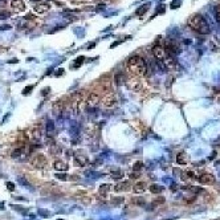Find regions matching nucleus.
<instances>
[{
	"mask_svg": "<svg viewBox=\"0 0 220 220\" xmlns=\"http://www.w3.org/2000/svg\"><path fill=\"white\" fill-rule=\"evenodd\" d=\"M127 69L131 74L145 76L147 73V64L141 56H131L127 60Z\"/></svg>",
	"mask_w": 220,
	"mask_h": 220,
	"instance_id": "f257e3e1",
	"label": "nucleus"
},
{
	"mask_svg": "<svg viewBox=\"0 0 220 220\" xmlns=\"http://www.w3.org/2000/svg\"><path fill=\"white\" fill-rule=\"evenodd\" d=\"M188 25H190L191 29H194L195 32L200 35H207L211 32V28L208 25V23L205 21V19L203 17L202 15L196 13V15H192L190 19H188Z\"/></svg>",
	"mask_w": 220,
	"mask_h": 220,
	"instance_id": "f03ea898",
	"label": "nucleus"
},
{
	"mask_svg": "<svg viewBox=\"0 0 220 220\" xmlns=\"http://www.w3.org/2000/svg\"><path fill=\"white\" fill-rule=\"evenodd\" d=\"M153 54L157 58V61H164L166 57V52H164V46L162 45H154L153 46Z\"/></svg>",
	"mask_w": 220,
	"mask_h": 220,
	"instance_id": "7ed1b4c3",
	"label": "nucleus"
},
{
	"mask_svg": "<svg viewBox=\"0 0 220 220\" xmlns=\"http://www.w3.org/2000/svg\"><path fill=\"white\" fill-rule=\"evenodd\" d=\"M199 182L202 184H214L215 183V176L210 172H202L199 176Z\"/></svg>",
	"mask_w": 220,
	"mask_h": 220,
	"instance_id": "20e7f679",
	"label": "nucleus"
},
{
	"mask_svg": "<svg viewBox=\"0 0 220 220\" xmlns=\"http://www.w3.org/2000/svg\"><path fill=\"white\" fill-rule=\"evenodd\" d=\"M102 103H103V106H105V108H114V106L117 105L115 96H114V94H106V96L103 97Z\"/></svg>",
	"mask_w": 220,
	"mask_h": 220,
	"instance_id": "39448f33",
	"label": "nucleus"
},
{
	"mask_svg": "<svg viewBox=\"0 0 220 220\" xmlns=\"http://www.w3.org/2000/svg\"><path fill=\"white\" fill-rule=\"evenodd\" d=\"M11 7H12V9L15 12H21V11L25 9V4L23 0H12L11 1Z\"/></svg>",
	"mask_w": 220,
	"mask_h": 220,
	"instance_id": "423d86ee",
	"label": "nucleus"
},
{
	"mask_svg": "<svg viewBox=\"0 0 220 220\" xmlns=\"http://www.w3.org/2000/svg\"><path fill=\"white\" fill-rule=\"evenodd\" d=\"M130 187H131V183H130L129 180H126V182H121V183H118L117 186L114 187V190L117 191V192H124V191L130 190Z\"/></svg>",
	"mask_w": 220,
	"mask_h": 220,
	"instance_id": "0eeeda50",
	"label": "nucleus"
},
{
	"mask_svg": "<svg viewBox=\"0 0 220 220\" xmlns=\"http://www.w3.org/2000/svg\"><path fill=\"white\" fill-rule=\"evenodd\" d=\"M146 188H147V186H146L145 182H137V183L133 186V191H134L135 194H142V192H145Z\"/></svg>",
	"mask_w": 220,
	"mask_h": 220,
	"instance_id": "6e6552de",
	"label": "nucleus"
},
{
	"mask_svg": "<svg viewBox=\"0 0 220 220\" xmlns=\"http://www.w3.org/2000/svg\"><path fill=\"white\" fill-rule=\"evenodd\" d=\"M100 102V96L97 93H90L89 97H87V105L90 106H96L97 103Z\"/></svg>",
	"mask_w": 220,
	"mask_h": 220,
	"instance_id": "1a4fd4ad",
	"label": "nucleus"
},
{
	"mask_svg": "<svg viewBox=\"0 0 220 220\" xmlns=\"http://www.w3.org/2000/svg\"><path fill=\"white\" fill-rule=\"evenodd\" d=\"M149 190H150V192L153 194V195H159L160 192H163V186H160V184H157V183H153L150 187H149Z\"/></svg>",
	"mask_w": 220,
	"mask_h": 220,
	"instance_id": "9d476101",
	"label": "nucleus"
},
{
	"mask_svg": "<svg viewBox=\"0 0 220 220\" xmlns=\"http://www.w3.org/2000/svg\"><path fill=\"white\" fill-rule=\"evenodd\" d=\"M24 155H27L25 147H19V149H16V150H13V153H12V158H15V159H20V158L24 157Z\"/></svg>",
	"mask_w": 220,
	"mask_h": 220,
	"instance_id": "9b49d317",
	"label": "nucleus"
},
{
	"mask_svg": "<svg viewBox=\"0 0 220 220\" xmlns=\"http://www.w3.org/2000/svg\"><path fill=\"white\" fill-rule=\"evenodd\" d=\"M53 167H54V170H57V171H67L68 170V164L65 162H62V160H56V162L53 163Z\"/></svg>",
	"mask_w": 220,
	"mask_h": 220,
	"instance_id": "f8f14e48",
	"label": "nucleus"
},
{
	"mask_svg": "<svg viewBox=\"0 0 220 220\" xmlns=\"http://www.w3.org/2000/svg\"><path fill=\"white\" fill-rule=\"evenodd\" d=\"M149 9H150V3H145V4H142V6L139 7V8L135 11V15H137V16H142V15H145V13L147 12Z\"/></svg>",
	"mask_w": 220,
	"mask_h": 220,
	"instance_id": "ddd939ff",
	"label": "nucleus"
},
{
	"mask_svg": "<svg viewBox=\"0 0 220 220\" xmlns=\"http://www.w3.org/2000/svg\"><path fill=\"white\" fill-rule=\"evenodd\" d=\"M54 122L53 121H48L46 122V135L48 137H53L54 135Z\"/></svg>",
	"mask_w": 220,
	"mask_h": 220,
	"instance_id": "4468645a",
	"label": "nucleus"
},
{
	"mask_svg": "<svg viewBox=\"0 0 220 220\" xmlns=\"http://www.w3.org/2000/svg\"><path fill=\"white\" fill-rule=\"evenodd\" d=\"M45 163H46V160H45V158L42 157V155H37V157L33 159V164L36 167H42Z\"/></svg>",
	"mask_w": 220,
	"mask_h": 220,
	"instance_id": "2eb2a0df",
	"label": "nucleus"
},
{
	"mask_svg": "<svg viewBox=\"0 0 220 220\" xmlns=\"http://www.w3.org/2000/svg\"><path fill=\"white\" fill-rule=\"evenodd\" d=\"M74 162H76V166H80V167H84L85 164L87 163V159L85 157H81V155H78V157L74 158Z\"/></svg>",
	"mask_w": 220,
	"mask_h": 220,
	"instance_id": "dca6fc26",
	"label": "nucleus"
},
{
	"mask_svg": "<svg viewBox=\"0 0 220 220\" xmlns=\"http://www.w3.org/2000/svg\"><path fill=\"white\" fill-rule=\"evenodd\" d=\"M49 9V4H39V6L35 7V11L37 13H44Z\"/></svg>",
	"mask_w": 220,
	"mask_h": 220,
	"instance_id": "f3484780",
	"label": "nucleus"
},
{
	"mask_svg": "<svg viewBox=\"0 0 220 220\" xmlns=\"http://www.w3.org/2000/svg\"><path fill=\"white\" fill-rule=\"evenodd\" d=\"M85 61V57L84 56H80L78 58H76L74 60V62L72 64V69H77V68H80L82 65V62Z\"/></svg>",
	"mask_w": 220,
	"mask_h": 220,
	"instance_id": "a211bd4d",
	"label": "nucleus"
},
{
	"mask_svg": "<svg viewBox=\"0 0 220 220\" xmlns=\"http://www.w3.org/2000/svg\"><path fill=\"white\" fill-rule=\"evenodd\" d=\"M176 163L179 164H187V157L184 153H179L178 157H176Z\"/></svg>",
	"mask_w": 220,
	"mask_h": 220,
	"instance_id": "6ab92c4d",
	"label": "nucleus"
},
{
	"mask_svg": "<svg viewBox=\"0 0 220 220\" xmlns=\"http://www.w3.org/2000/svg\"><path fill=\"white\" fill-rule=\"evenodd\" d=\"M125 76L122 74V73H117V74L114 76V81H115V85H117V86H119L121 84H124L125 82Z\"/></svg>",
	"mask_w": 220,
	"mask_h": 220,
	"instance_id": "aec40b11",
	"label": "nucleus"
},
{
	"mask_svg": "<svg viewBox=\"0 0 220 220\" xmlns=\"http://www.w3.org/2000/svg\"><path fill=\"white\" fill-rule=\"evenodd\" d=\"M143 169V163L141 162V160H138V162H135L134 163V166H133V171H137L138 172L139 170H142Z\"/></svg>",
	"mask_w": 220,
	"mask_h": 220,
	"instance_id": "412c9836",
	"label": "nucleus"
},
{
	"mask_svg": "<svg viewBox=\"0 0 220 220\" xmlns=\"http://www.w3.org/2000/svg\"><path fill=\"white\" fill-rule=\"evenodd\" d=\"M154 204L155 205H158V204H163V203H164V198H163V196H157V198H155V199H154Z\"/></svg>",
	"mask_w": 220,
	"mask_h": 220,
	"instance_id": "4be33fe9",
	"label": "nucleus"
},
{
	"mask_svg": "<svg viewBox=\"0 0 220 220\" xmlns=\"http://www.w3.org/2000/svg\"><path fill=\"white\" fill-rule=\"evenodd\" d=\"M180 3H182V0H172V3H171V8L172 9H176V8H179L180 7Z\"/></svg>",
	"mask_w": 220,
	"mask_h": 220,
	"instance_id": "5701e85b",
	"label": "nucleus"
},
{
	"mask_svg": "<svg viewBox=\"0 0 220 220\" xmlns=\"http://www.w3.org/2000/svg\"><path fill=\"white\" fill-rule=\"evenodd\" d=\"M131 202H133V204H137V205H143V204H145V199H142V198H137V199H133Z\"/></svg>",
	"mask_w": 220,
	"mask_h": 220,
	"instance_id": "b1692460",
	"label": "nucleus"
},
{
	"mask_svg": "<svg viewBox=\"0 0 220 220\" xmlns=\"http://www.w3.org/2000/svg\"><path fill=\"white\" fill-rule=\"evenodd\" d=\"M164 11H166V7H164V4H160V6L158 7L157 13H155V15H160V13H164Z\"/></svg>",
	"mask_w": 220,
	"mask_h": 220,
	"instance_id": "393cba45",
	"label": "nucleus"
},
{
	"mask_svg": "<svg viewBox=\"0 0 220 220\" xmlns=\"http://www.w3.org/2000/svg\"><path fill=\"white\" fill-rule=\"evenodd\" d=\"M110 190V184H102V186L100 187V192H106V191Z\"/></svg>",
	"mask_w": 220,
	"mask_h": 220,
	"instance_id": "a878e982",
	"label": "nucleus"
},
{
	"mask_svg": "<svg viewBox=\"0 0 220 220\" xmlns=\"http://www.w3.org/2000/svg\"><path fill=\"white\" fill-rule=\"evenodd\" d=\"M9 17V12L7 11H0V20H4V19H8Z\"/></svg>",
	"mask_w": 220,
	"mask_h": 220,
	"instance_id": "bb28decb",
	"label": "nucleus"
},
{
	"mask_svg": "<svg viewBox=\"0 0 220 220\" xmlns=\"http://www.w3.org/2000/svg\"><path fill=\"white\" fill-rule=\"evenodd\" d=\"M32 89H33V86H27L24 90H23V94H24V96H28V94H31V93H32Z\"/></svg>",
	"mask_w": 220,
	"mask_h": 220,
	"instance_id": "cd10ccee",
	"label": "nucleus"
},
{
	"mask_svg": "<svg viewBox=\"0 0 220 220\" xmlns=\"http://www.w3.org/2000/svg\"><path fill=\"white\" fill-rule=\"evenodd\" d=\"M39 215H41L42 217H49V212L45 210H39Z\"/></svg>",
	"mask_w": 220,
	"mask_h": 220,
	"instance_id": "c85d7f7f",
	"label": "nucleus"
},
{
	"mask_svg": "<svg viewBox=\"0 0 220 220\" xmlns=\"http://www.w3.org/2000/svg\"><path fill=\"white\" fill-rule=\"evenodd\" d=\"M56 178H58L60 180H67L68 175H65V174H56Z\"/></svg>",
	"mask_w": 220,
	"mask_h": 220,
	"instance_id": "c756f323",
	"label": "nucleus"
},
{
	"mask_svg": "<svg viewBox=\"0 0 220 220\" xmlns=\"http://www.w3.org/2000/svg\"><path fill=\"white\" fill-rule=\"evenodd\" d=\"M122 176H124V174H122V172H114V174L112 175L113 179H121Z\"/></svg>",
	"mask_w": 220,
	"mask_h": 220,
	"instance_id": "7c9ffc66",
	"label": "nucleus"
},
{
	"mask_svg": "<svg viewBox=\"0 0 220 220\" xmlns=\"http://www.w3.org/2000/svg\"><path fill=\"white\" fill-rule=\"evenodd\" d=\"M13 210H16V211H19V212H23V214H27V210H24V208H21V207H17V205H13Z\"/></svg>",
	"mask_w": 220,
	"mask_h": 220,
	"instance_id": "2f4dec72",
	"label": "nucleus"
},
{
	"mask_svg": "<svg viewBox=\"0 0 220 220\" xmlns=\"http://www.w3.org/2000/svg\"><path fill=\"white\" fill-rule=\"evenodd\" d=\"M7 188H8L9 191H13L15 190V184H13L12 182H8V183H7Z\"/></svg>",
	"mask_w": 220,
	"mask_h": 220,
	"instance_id": "473e14b6",
	"label": "nucleus"
},
{
	"mask_svg": "<svg viewBox=\"0 0 220 220\" xmlns=\"http://www.w3.org/2000/svg\"><path fill=\"white\" fill-rule=\"evenodd\" d=\"M215 12H216V17L220 20V4L216 7V8H215Z\"/></svg>",
	"mask_w": 220,
	"mask_h": 220,
	"instance_id": "72a5a7b5",
	"label": "nucleus"
},
{
	"mask_svg": "<svg viewBox=\"0 0 220 220\" xmlns=\"http://www.w3.org/2000/svg\"><path fill=\"white\" fill-rule=\"evenodd\" d=\"M49 89H51V87H45V89H44V90L41 92V94H42V96H45V94H48L49 92H51V90H49Z\"/></svg>",
	"mask_w": 220,
	"mask_h": 220,
	"instance_id": "f704fd0d",
	"label": "nucleus"
},
{
	"mask_svg": "<svg viewBox=\"0 0 220 220\" xmlns=\"http://www.w3.org/2000/svg\"><path fill=\"white\" fill-rule=\"evenodd\" d=\"M11 28H12L11 25H4V27H0V31H4V29L8 31V29H11Z\"/></svg>",
	"mask_w": 220,
	"mask_h": 220,
	"instance_id": "c9c22d12",
	"label": "nucleus"
},
{
	"mask_svg": "<svg viewBox=\"0 0 220 220\" xmlns=\"http://www.w3.org/2000/svg\"><path fill=\"white\" fill-rule=\"evenodd\" d=\"M124 202V198H118V199H114V203H122Z\"/></svg>",
	"mask_w": 220,
	"mask_h": 220,
	"instance_id": "e433bc0d",
	"label": "nucleus"
},
{
	"mask_svg": "<svg viewBox=\"0 0 220 220\" xmlns=\"http://www.w3.org/2000/svg\"><path fill=\"white\" fill-rule=\"evenodd\" d=\"M61 74H64V69H60L58 72H56V76H61Z\"/></svg>",
	"mask_w": 220,
	"mask_h": 220,
	"instance_id": "4c0bfd02",
	"label": "nucleus"
},
{
	"mask_svg": "<svg viewBox=\"0 0 220 220\" xmlns=\"http://www.w3.org/2000/svg\"><path fill=\"white\" fill-rule=\"evenodd\" d=\"M103 8H105V6H103V4H101V6H97V11H100V9H103Z\"/></svg>",
	"mask_w": 220,
	"mask_h": 220,
	"instance_id": "58836bf2",
	"label": "nucleus"
},
{
	"mask_svg": "<svg viewBox=\"0 0 220 220\" xmlns=\"http://www.w3.org/2000/svg\"><path fill=\"white\" fill-rule=\"evenodd\" d=\"M87 48H94V42H90V44H87Z\"/></svg>",
	"mask_w": 220,
	"mask_h": 220,
	"instance_id": "ea45409f",
	"label": "nucleus"
},
{
	"mask_svg": "<svg viewBox=\"0 0 220 220\" xmlns=\"http://www.w3.org/2000/svg\"><path fill=\"white\" fill-rule=\"evenodd\" d=\"M187 174H188V176H190V178H192V176H194V172L192 171H188Z\"/></svg>",
	"mask_w": 220,
	"mask_h": 220,
	"instance_id": "a19ab883",
	"label": "nucleus"
},
{
	"mask_svg": "<svg viewBox=\"0 0 220 220\" xmlns=\"http://www.w3.org/2000/svg\"><path fill=\"white\" fill-rule=\"evenodd\" d=\"M33 1H41V0H33Z\"/></svg>",
	"mask_w": 220,
	"mask_h": 220,
	"instance_id": "79ce46f5",
	"label": "nucleus"
}]
</instances>
